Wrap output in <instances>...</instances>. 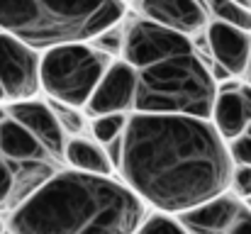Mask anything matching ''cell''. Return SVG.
I'll use <instances>...</instances> for the list:
<instances>
[{
    "instance_id": "cell-15",
    "label": "cell",
    "mask_w": 251,
    "mask_h": 234,
    "mask_svg": "<svg viewBox=\"0 0 251 234\" xmlns=\"http://www.w3.org/2000/svg\"><path fill=\"white\" fill-rule=\"evenodd\" d=\"M212 20H222L251 32V10L234 0H202Z\"/></svg>"
},
{
    "instance_id": "cell-19",
    "label": "cell",
    "mask_w": 251,
    "mask_h": 234,
    "mask_svg": "<svg viewBox=\"0 0 251 234\" xmlns=\"http://www.w3.org/2000/svg\"><path fill=\"white\" fill-rule=\"evenodd\" d=\"M229 234H251V210H247V208L239 210V215H237Z\"/></svg>"
},
{
    "instance_id": "cell-1",
    "label": "cell",
    "mask_w": 251,
    "mask_h": 234,
    "mask_svg": "<svg viewBox=\"0 0 251 234\" xmlns=\"http://www.w3.org/2000/svg\"><path fill=\"white\" fill-rule=\"evenodd\" d=\"M110 156L147 208L180 215L229 190L234 161L210 117L132 112Z\"/></svg>"
},
{
    "instance_id": "cell-5",
    "label": "cell",
    "mask_w": 251,
    "mask_h": 234,
    "mask_svg": "<svg viewBox=\"0 0 251 234\" xmlns=\"http://www.w3.org/2000/svg\"><path fill=\"white\" fill-rule=\"evenodd\" d=\"M125 0H0V34L15 37L39 52L90 42L125 22Z\"/></svg>"
},
{
    "instance_id": "cell-22",
    "label": "cell",
    "mask_w": 251,
    "mask_h": 234,
    "mask_svg": "<svg viewBox=\"0 0 251 234\" xmlns=\"http://www.w3.org/2000/svg\"><path fill=\"white\" fill-rule=\"evenodd\" d=\"M234 2H239V5H244V7H249L251 10V0H234Z\"/></svg>"
},
{
    "instance_id": "cell-11",
    "label": "cell",
    "mask_w": 251,
    "mask_h": 234,
    "mask_svg": "<svg viewBox=\"0 0 251 234\" xmlns=\"http://www.w3.org/2000/svg\"><path fill=\"white\" fill-rule=\"evenodd\" d=\"M242 208L244 205H242L239 195L227 190V193L210 198L176 217L188 230V234H229Z\"/></svg>"
},
{
    "instance_id": "cell-23",
    "label": "cell",
    "mask_w": 251,
    "mask_h": 234,
    "mask_svg": "<svg viewBox=\"0 0 251 234\" xmlns=\"http://www.w3.org/2000/svg\"><path fill=\"white\" fill-rule=\"evenodd\" d=\"M247 76H249V83H251V54H249V64H247Z\"/></svg>"
},
{
    "instance_id": "cell-24",
    "label": "cell",
    "mask_w": 251,
    "mask_h": 234,
    "mask_svg": "<svg viewBox=\"0 0 251 234\" xmlns=\"http://www.w3.org/2000/svg\"><path fill=\"white\" fill-rule=\"evenodd\" d=\"M244 132H247V134H251V122L247 125V130H244Z\"/></svg>"
},
{
    "instance_id": "cell-17",
    "label": "cell",
    "mask_w": 251,
    "mask_h": 234,
    "mask_svg": "<svg viewBox=\"0 0 251 234\" xmlns=\"http://www.w3.org/2000/svg\"><path fill=\"white\" fill-rule=\"evenodd\" d=\"M229 190L239 198H251V166L244 163H234L232 171V181H229Z\"/></svg>"
},
{
    "instance_id": "cell-4",
    "label": "cell",
    "mask_w": 251,
    "mask_h": 234,
    "mask_svg": "<svg viewBox=\"0 0 251 234\" xmlns=\"http://www.w3.org/2000/svg\"><path fill=\"white\" fill-rule=\"evenodd\" d=\"M66 139L49 100L0 103V215L66 168Z\"/></svg>"
},
{
    "instance_id": "cell-8",
    "label": "cell",
    "mask_w": 251,
    "mask_h": 234,
    "mask_svg": "<svg viewBox=\"0 0 251 234\" xmlns=\"http://www.w3.org/2000/svg\"><path fill=\"white\" fill-rule=\"evenodd\" d=\"M134 98H137V71L125 59H115L110 69L105 71L102 80L98 83L93 98L85 105L88 117L110 115V112H134Z\"/></svg>"
},
{
    "instance_id": "cell-9",
    "label": "cell",
    "mask_w": 251,
    "mask_h": 234,
    "mask_svg": "<svg viewBox=\"0 0 251 234\" xmlns=\"http://www.w3.org/2000/svg\"><path fill=\"white\" fill-rule=\"evenodd\" d=\"M137 10L142 17L188 37L200 34L210 25V12L202 0H137Z\"/></svg>"
},
{
    "instance_id": "cell-12",
    "label": "cell",
    "mask_w": 251,
    "mask_h": 234,
    "mask_svg": "<svg viewBox=\"0 0 251 234\" xmlns=\"http://www.w3.org/2000/svg\"><path fill=\"white\" fill-rule=\"evenodd\" d=\"M66 166L83 171V173H95V176H117L115 171V161L110 152L95 142L93 137H81V134H71L66 139Z\"/></svg>"
},
{
    "instance_id": "cell-20",
    "label": "cell",
    "mask_w": 251,
    "mask_h": 234,
    "mask_svg": "<svg viewBox=\"0 0 251 234\" xmlns=\"http://www.w3.org/2000/svg\"><path fill=\"white\" fill-rule=\"evenodd\" d=\"M239 95H242V105H244L247 120L251 122V83H249V85H242V88H239Z\"/></svg>"
},
{
    "instance_id": "cell-18",
    "label": "cell",
    "mask_w": 251,
    "mask_h": 234,
    "mask_svg": "<svg viewBox=\"0 0 251 234\" xmlns=\"http://www.w3.org/2000/svg\"><path fill=\"white\" fill-rule=\"evenodd\" d=\"M229 147V156L234 163H244V166H251V134H239L234 137L232 142H227Z\"/></svg>"
},
{
    "instance_id": "cell-14",
    "label": "cell",
    "mask_w": 251,
    "mask_h": 234,
    "mask_svg": "<svg viewBox=\"0 0 251 234\" xmlns=\"http://www.w3.org/2000/svg\"><path fill=\"white\" fill-rule=\"evenodd\" d=\"M127 120H129V115H125V112H110V115L90 117V137L95 142H100L105 149H110L112 144L120 142V137L127 127Z\"/></svg>"
},
{
    "instance_id": "cell-6",
    "label": "cell",
    "mask_w": 251,
    "mask_h": 234,
    "mask_svg": "<svg viewBox=\"0 0 251 234\" xmlns=\"http://www.w3.org/2000/svg\"><path fill=\"white\" fill-rule=\"evenodd\" d=\"M117 56L105 54L93 42H69L42 52L39 80L49 100L85 110L98 83Z\"/></svg>"
},
{
    "instance_id": "cell-21",
    "label": "cell",
    "mask_w": 251,
    "mask_h": 234,
    "mask_svg": "<svg viewBox=\"0 0 251 234\" xmlns=\"http://www.w3.org/2000/svg\"><path fill=\"white\" fill-rule=\"evenodd\" d=\"M0 234H7V217L0 215Z\"/></svg>"
},
{
    "instance_id": "cell-10",
    "label": "cell",
    "mask_w": 251,
    "mask_h": 234,
    "mask_svg": "<svg viewBox=\"0 0 251 234\" xmlns=\"http://www.w3.org/2000/svg\"><path fill=\"white\" fill-rule=\"evenodd\" d=\"M205 34H207L210 54L217 66H222L229 76L247 74V64H249L251 54L249 29H242V27L222 22V20H210Z\"/></svg>"
},
{
    "instance_id": "cell-13",
    "label": "cell",
    "mask_w": 251,
    "mask_h": 234,
    "mask_svg": "<svg viewBox=\"0 0 251 234\" xmlns=\"http://www.w3.org/2000/svg\"><path fill=\"white\" fill-rule=\"evenodd\" d=\"M210 120H212V125L217 127V132L227 142H232L234 137L244 134L249 120H247V112H244V105H242L239 88H234V90H220L217 93V100H215V107H212Z\"/></svg>"
},
{
    "instance_id": "cell-3",
    "label": "cell",
    "mask_w": 251,
    "mask_h": 234,
    "mask_svg": "<svg viewBox=\"0 0 251 234\" xmlns=\"http://www.w3.org/2000/svg\"><path fill=\"white\" fill-rule=\"evenodd\" d=\"M120 59L137 71L134 112L212 115L217 78L195 52L193 37L139 15L125 25Z\"/></svg>"
},
{
    "instance_id": "cell-16",
    "label": "cell",
    "mask_w": 251,
    "mask_h": 234,
    "mask_svg": "<svg viewBox=\"0 0 251 234\" xmlns=\"http://www.w3.org/2000/svg\"><path fill=\"white\" fill-rule=\"evenodd\" d=\"M137 234H188V230L178 222L176 215H166V212H149L142 222V227Z\"/></svg>"
},
{
    "instance_id": "cell-7",
    "label": "cell",
    "mask_w": 251,
    "mask_h": 234,
    "mask_svg": "<svg viewBox=\"0 0 251 234\" xmlns=\"http://www.w3.org/2000/svg\"><path fill=\"white\" fill-rule=\"evenodd\" d=\"M42 52L15 39L0 34V103H17L39 98Z\"/></svg>"
},
{
    "instance_id": "cell-2",
    "label": "cell",
    "mask_w": 251,
    "mask_h": 234,
    "mask_svg": "<svg viewBox=\"0 0 251 234\" xmlns=\"http://www.w3.org/2000/svg\"><path fill=\"white\" fill-rule=\"evenodd\" d=\"M147 203L117 176L64 168L7 215V234H137Z\"/></svg>"
}]
</instances>
